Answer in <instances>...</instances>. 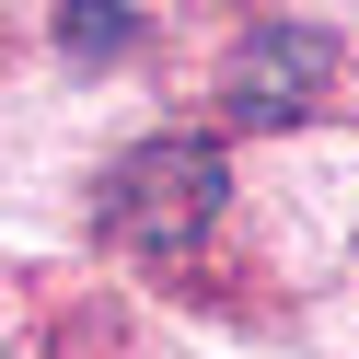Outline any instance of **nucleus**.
I'll use <instances>...</instances> for the list:
<instances>
[{
    "label": "nucleus",
    "instance_id": "obj_1",
    "mask_svg": "<svg viewBox=\"0 0 359 359\" xmlns=\"http://www.w3.org/2000/svg\"><path fill=\"white\" fill-rule=\"evenodd\" d=\"M232 174H220L209 140H140L128 163H104V197H93V232L116 255H186L197 232L220 220Z\"/></svg>",
    "mask_w": 359,
    "mask_h": 359
},
{
    "label": "nucleus",
    "instance_id": "obj_2",
    "mask_svg": "<svg viewBox=\"0 0 359 359\" xmlns=\"http://www.w3.org/2000/svg\"><path fill=\"white\" fill-rule=\"evenodd\" d=\"M232 116L243 128H302V116H325L336 93H348V47H336L325 24H255L232 47Z\"/></svg>",
    "mask_w": 359,
    "mask_h": 359
},
{
    "label": "nucleus",
    "instance_id": "obj_3",
    "mask_svg": "<svg viewBox=\"0 0 359 359\" xmlns=\"http://www.w3.org/2000/svg\"><path fill=\"white\" fill-rule=\"evenodd\" d=\"M58 47H70V70H104L140 47V12L128 0H58Z\"/></svg>",
    "mask_w": 359,
    "mask_h": 359
}]
</instances>
